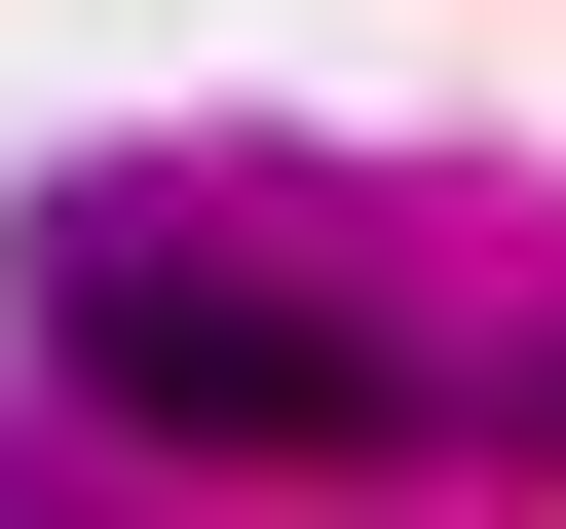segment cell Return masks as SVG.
I'll list each match as a JSON object with an SVG mask.
<instances>
[{"label": "cell", "mask_w": 566, "mask_h": 529, "mask_svg": "<svg viewBox=\"0 0 566 529\" xmlns=\"http://www.w3.org/2000/svg\"><path fill=\"white\" fill-rule=\"evenodd\" d=\"M39 341H76V416H189V454H416V416H453L378 303L189 264V227H39Z\"/></svg>", "instance_id": "cell-1"}]
</instances>
